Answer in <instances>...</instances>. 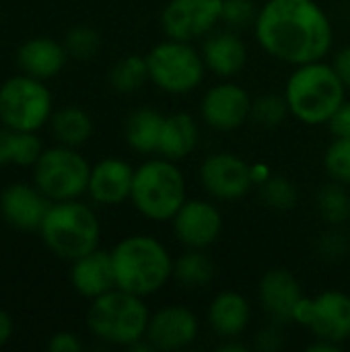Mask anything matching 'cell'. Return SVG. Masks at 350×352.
<instances>
[{"label":"cell","instance_id":"1","mask_svg":"<svg viewBox=\"0 0 350 352\" xmlns=\"http://www.w3.org/2000/svg\"><path fill=\"white\" fill-rule=\"evenodd\" d=\"M260 47L291 66L326 60L334 45V27L316 0H268L256 16Z\"/></svg>","mask_w":350,"mask_h":352},{"label":"cell","instance_id":"2","mask_svg":"<svg viewBox=\"0 0 350 352\" xmlns=\"http://www.w3.org/2000/svg\"><path fill=\"white\" fill-rule=\"evenodd\" d=\"M116 287L138 297L159 293L173 278V258L151 235H128L111 250Z\"/></svg>","mask_w":350,"mask_h":352},{"label":"cell","instance_id":"3","mask_svg":"<svg viewBox=\"0 0 350 352\" xmlns=\"http://www.w3.org/2000/svg\"><path fill=\"white\" fill-rule=\"evenodd\" d=\"M285 99L291 116L301 124L322 126L328 124L334 111L344 103L347 87L334 64L318 60L295 66L285 87Z\"/></svg>","mask_w":350,"mask_h":352},{"label":"cell","instance_id":"4","mask_svg":"<svg viewBox=\"0 0 350 352\" xmlns=\"http://www.w3.org/2000/svg\"><path fill=\"white\" fill-rule=\"evenodd\" d=\"M37 233L56 258L74 262L99 248L101 223L97 212L76 198L52 202Z\"/></svg>","mask_w":350,"mask_h":352},{"label":"cell","instance_id":"5","mask_svg":"<svg viewBox=\"0 0 350 352\" xmlns=\"http://www.w3.org/2000/svg\"><path fill=\"white\" fill-rule=\"evenodd\" d=\"M149 320L151 311L144 303V297L132 295L118 287L93 299L87 309L89 332L97 340L111 346L130 349L134 342L142 340Z\"/></svg>","mask_w":350,"mask_h":352},{"label":"cell","instance_id":"6","mask_svg":"<svg viewBox=\"0 0 350 352\" xmlns=\"http://www.w3.org/2000/svg\"><path fill=\"white\" fill-rule=\"evenodd\" d=\"M186 200V177L175 161L155 157L134 169L130 202L144 219L171 221Z\"/></svg>","mask_w":350,"mask_h":352},{"label":"cell","instance_id":"7","mask_svg":"<svg viewBox=\"0 0 350 352\" xmlns=\"http://www.w3.org/2000/svg\"><path fill=\"white\" fill-rule=\"evenodd\" d=\"M54 97L45 80L12 74L0 82V124L17 132H39L50 124Z\"/></svg>","mask_w":350,"mask_h":352},{"label":"cell","instance_id":"8","mask_svg":"<svg viewBox=\"0 0 350 352\" xmlns=\"http://www.w3.org/2000/svg\"><path fill=\"white\" fill-rule=\"evenodd\" d=\"M91 163L74 146L56 144L43 148L31 167V182L52 202L76 200L87 194Z\"/></svg>","mask_w":350,"mask_h":352},{"label":"cell","instance_id":"9","mask_svg":"<svg viewBox=\"0 0 350 352\" xmlns=\"http://www.w3.org/2000/svg\"><path fill=\"white\" fill-rule=\"evenodd\" d=\"M149 80L169 95H188L196 91L206 72L202 54L190 41L165 39L146 56Z\"/></svg>","mask_w":350,"mask_h":352},{"label":"cell","instance_id":"10","mask_svg":"<svg viewBox=\"0 0 350 352\" xmlns=\"http://www.w3.org/2000/svg\"><path fill=\"white\" fill-rule=\"evenodd\" d=\"M295 322L309 328L314 338L344 344L350 338V297L342 291H324L316 299H303Z\"/></svg>","mask_w":350,"mask_h":352},{"label":"cell","instance_id":"11","mask_svg":"<svg viewBox=\"0 0 350 352\" xmlns=\"http://www.w3.org/2000/svg\"><path fill=\"white\" fill-rule=\"evenodd\" d=\"M223 0H169L161 12V29L169 39L194 41L215 31Z\"/></svg>","mask_w":350,"mask_h":352},{"label":"cell","instance_id":"12","mask_svg":"<svg viewBox=\"0 0 350 352\" xmlns=\"http://www.w3.org/2000/svg\"><path fill=\"white\" fill-rule=\"evenodd\" d=\"M200 184L217 200H239L254 184L252 165L233 153H215L200 165Z\"/></svg>","mask_w":350,"mask_h":352},{"label":"cell","instance_id":"13","mask_svg":"<svg viewBox=\"0 0 350 352\" xmlns=\"http://www.w3.org/2000/svg\"><path fill=\"white\" fill-rule=\"evenodd\" d=\"M52 200L31 182H12L0 192V219L14 231L37 233Z\"/></svg>","mask_w":350,"mask_h":352},{"label":"cell","instance_id":"14","mask_svg":"<svg viewBox=\"0 0 350 352\" xmlns=\"http://www.w3.org/2000/svg\"><path fill=\"white\" fill-rule=\"evenodd\" d=\"M254 99L237 82H219L210 87L200 103L202 120L221 132L241 128L252 118Z\"/></svg>","mask_w":350,"mask_h":352},{"label":"cell","instance_id":"15","mask_svg":"<svg viewBox=\"0 0 350 352\" xmlns=\"http://www.w3.org/2000/svg\"><path fill=\"white\" fill-rule=\"evenodd\" d=\"M171 223L177 241L190 250L210 248L223 231L221 210L206 200H186Z\"/></svg>","mask_w":350,"mask_h":352},{"label":"cell","instance_id":"16","mask_svg":"<svg viewBox=\"0 0 350 352\" xmlns=\"http://www.w3.org/2000/svg\"><path fill=\"white\" fill-rule=\"evenodd\" d=\"M303 299L305 295L301 283L285 268L268 270L258 285V301L266 316L278 326L295 322Z\"/></svg>","mask_w":350,"mask_h":352},{"label":"cell","instance_id":"17","mask_svg":"<svg viewBox=\"0 0 350 352\" xmlns=\"http://www.w3.org/2000/svg\"><path fill=\"white\" fill-rule=\"evenodd\" d=\"M198 336V318L184 305H167L151 314L144 338L155 351L188 349Z\"/></svg>","mask_w":350,"mask_h":352},{"label":"cell","instance_id":"18","mask_svg":"<svg viewBox=\"0 0 350 352\" xmlns=\"http://www.w3.org/2000/svg\"><path fill=\"white\" fill-rule=\"evenodd\" d=\"M134 182V167L118 157L101 159L91 167L89 198L99 206H120L130 200Z\"/></svg>","mask_w":350,"mask_h":352},{"label":"cell","instance_id":"19","mask_svg":"<svg viewBox=\"0 0 350 352\" xmlns=\"http://www.w3.org/2000/svg\"><path fill=\"white\" fill-rule=\"evenodd\" d=\"M68 60L70 58L64 43L50 35H35L25 39L14 54L17 68L23 74H29L45 82L56 78L64 70Z\"/></svg>","mask_w":350,"mask_h":352},{"label":"cell","instance_id":"20","mask_svg":"<svg viewBox=\"0 0 350 352\" xmlns=\"http://www.w3.org/2000/svg\"><path fill=\"white\" fill-rule=\"evenodd\" d=\"M70 285L83 299H97L111 289H116V274L111 264V252L107 250H93L87 256L70 262Z\"/></svg>","mask_w":350,"mask_h":352},{"label":"cell","instance_id":"21","mask_svg":"<svg viewBox=\"0 0 350 352\" xmlns=\"http://www.w3.org/2000/svg\"><path fill=\"white\" fill-rule=\"evenodd\" d=\"M202 60L206 64V70L215 72L221 78H233L248 64V47L237 31H217L204 39Z\"/></svg>","mask_w":350,"mask_h":352},{"label":"cell","instance_id":"22","mask_svg":"<svg viewBox=\"0 0 350 352\" xmlns=\"http://www.w3.org/2000/svg\"><path fill=\"white\" fill-rule=\"evenodd\" d=\"M252 320V307L250 301L235 291H223L219 293L208 307V324L212 332L227 340V338H239Z\"/></svg>","mask_w":350,"mask_h":352},{"label":"cell","instance_id":"23","mask_svg":"<svg viewBox=\"0 0 350 352\" xmlns=\"http://www.w3.org/2000/svg\"><path fill=\"white\" fill-rule=\"evenodd\" d=\"M198 140H200V128L190 113L179 111V113L165 116L157 155L169 161H182L190 153H194Z\"/></svg>","mask_w":350,"mask_h":352},{"label":"cell","instance_id":"24","mask_svg":"<svg viewBox=\"0 0 350 352\" xmlns=\"http://www.w3.org/2000/svg\"><path fill=\"white\" fill-rule=\"evenodd\" d=\"M165 116L159 113L153 107H140L134 109L126 120V142L132 151L140 155H153L159 151V140L163 132Z\"/></svg>","mask_w":350,"mask_h":352},{"label":"cell","instance_id":"25","mask_svg":"<svg viewBox=\"0 0 350 352\" xmlns=\"http://www.w3.org/2000/svg\"><path fill=\"white\" fill-rule=\"evenodd\" d=\"M43 148L39 132H17L0 124V167H33Z\"/></svg>","mask_w":350,"mask_h":352},{"label":"cell","instance_id":"26","mask_svg":"<svg viewBox=\"0 0 350 352\" xmlns=\"http://www.w3.org/2000/svg\"><path fill=\"white\" fill-rule=\"evenodd\" d=\"M50 130L58 144L66 146H83L93 136V120L78 105H64L54 109L50 118Z\"/></svg>","mask_w":350,"mask_h":352},{"label":"cell","instance_id":"27","mask_svg":"<svg viewBox=\"0 0 350 352\" xmlns=\"http://www.w3.org/2000/svg\"><path fill=\"white\" fill-rule=\"evenodd\" d=\"M215 278V264L204 250H190L173 260V280L186 289L206 287Z\"/></svg>","mask_w":350,"mask_h":352},{"label":"cell","instance_id":"28","mask_svg":"<svg viewBox=\"0 0 350 352\" xmlns=\"http://www.w3.org/2000/svg\"><path fill=\"white\" fill-rule=\"evenodd\" d=\"M349 186L340 182H330L320 188L316 196V208L328 227H342L350 221V192Z\"/></svg>","mask_w":350,"mask_h":352},{"label":"cell","instance_id":"29","mask_svg":"<svg viewBox=\"0 0 350 352\" xmlns=\"http://www.w3.org/2000/svg\"><path fill=\"white\" fill-rule=\"evenodd\" d=\"M149 80V66L144 56H124L109 70V85L120 95H132Z\"/></svg>","mask_w":350,"mask_h":352},{"label":"cell","instance_id":"30","mask_svg":"<svg viewBox=\"0 0 350 352\" xmlns=\"http://www.w3.org/2000/svg\"><path fill=\"white\" fill-rule=\"evenodd\" d=\"M258 192H260V200L264 202V206L278 210V212L293 210L299 202V188L291 179L281 177V175H274V177L270 175L266 182L258 186Z\"/></svg>","mask_w":350,"mask_h":352},{"label":"cell","instance_id":"31","mask_svg":"<svg viewBox=\"0 0 350 352\" xmlns=\"http://www.w3.org/2000/svg\"><path fill=\"white\" fill-rule=\"evenodd\" d=\"M62 43H64L70 60L89 62L101 50V35L89 25H76V27L66 31Z\"/></svg>","mask_w":350,"mask_h":352},{"label":"cell","instance_id":"32","mask_svg":"<svg viewBox=\"0 0 350 352\" xmlns=\"http://www.w3.org/2000/svg\"><path fill=\"white\" fill-rule=\"evenodd\" d=\"M291 116L289 103L285 95L266 93L254 99L252 103V120L262 128H276Z\"/></svg>","mask_w":350,"mask_h":352},{"label":"cell","instance_id":"33","mask_svg":"<svg viewBox=\"0 0 350 352\" xmlns=\"http://www.w3.org/2000/svg\"><path fill=\"white\" fill-rule=\"evenodd\" d=\"M324 167L334 182L350 186V136L334 138V142L326 148Z\"/></svg>","mask_w":350,"mask_h":352},{"label":"cell","instance_id":"34","mask_svg":"<svg viewBox=\"0 0 350 352\" xmlns=\"http://www.w3.org/2000/svg\"><path fill=\"white\" fill-rule=\"evenodd\" d=\"M256 16H258V8L254 0H223L221 21L229 29L233 31L245 29L256 23Z\"/></svg>","mask_w":350,"mask_h":352},{"label":"cell","instance_id":"35","mask_svg":"<svg viewBox=\"0 0 350 352\" xmlns=\"http://www.w3.org/2000/svg\"><path fill=\"white\" fill-rule=\"evenodd\" d=\"M350 250V235L342 231V227H330L318 241V252L328 262L342 260Z\"/></svg>","mask_w":350,"mask_h":352},{"label":"cell","instance_id":"36","mask_svg":"<svg viewBox=\"0 0 350 352\" xmlns=\"http://www.w3.org/2000/svg\"><path fill=\"white\" fill-rule=\"evenodd\" d=\"M283 344H285L283 334H281V330H278V324H274V322H272L270 326L262 328V330L256 334V338H254V346L262 352L281 351Z\"/></svg>","mask_w":350,"mask_h":352},{"label":"cell","instance_id":"37","mask_svg":"<svg viewBox=\"0 0 350 352\" xmlns=\"http://www.w3.org/2000/svg\"><path fill=\"white\" fill-rule=\"evenodd\" d=\"M83 340L68 330H60L50 336L47 340V351L50 352H78L83 351Z\"/></svg>","mask_w":350,"mask_h":352},{"label":"cell","instance_id":"38","mask_svg":"<svg viewBox=\"0 0 350 352\" xmlns=\"http://www.w3.org/2000/svg\"><path fill=\"white\" fill-rule=\"evenodd\" d=\"M328 128L334 134V138L350 136V101L344 99V103L334 111V116L328 122Z\"/></svg>","mask_w":350,"mask_h":352},{"label":"cell","instance_id":"39","mask_svg":"<svg viewBox=\"0 0 350 352\" xmlns=\"http://www.w3.org/2000/svg\"><path fill=\"white\" fill-rule=\"evenodd\" d=\"M334 68L338 72V76L342 78L344 87L350 89V45H347L344 50H340L334 58Z\"/></svg>","mask_w":350,"mask_h":352},{"label":"cell","instance_id":"40","mask_svg":"<svg viewBox=\"0 0 350 352\" xmlns=\"http://www.w3.org/2000/svg\"><path fill=\"white\" fill-rule=\"evenodd\" d=\"M12 334H14V320L6 309L0 307V349H4L12 340Z\"/></svg>","mask_w":350,"mask_h":352},{"label":"cell","instance_id":"41","mask_svg":"<svg viewBox=\"0 0 350 352\" xmlns=\"http://www.w3.org/2000/svg\"><path fill=\"white\" fill-rule=\"evenodd\" d=\"M340 349H342V344H336V342H330V340H322V338H316V342L307 346L309 352H338Z\"/></svg>","mask_w":350,"mask_h":352},{"label":"cell","instance_id":"42","mask_svg":"<svg viewBox=\"0 0 350 352\" xmlns=\"http://www.w3.org/2000/svg\"><path fill=\"white\" fill-rule=\"evenodd\" d=\"M217 351H221V352H245L248 351V346L245 344H239L237 342V338H227L223 344H219L217 346Z\"/></svg>","mask_w":350,"mask_h":352},{"label":"cell","instance_id":"43","mask_svg":"<svg viewBox=\"0 0 350 352\" xmlns=\"http://www.w3.org/2000/svg\"><path fill=\"white\" fill-rule=\"evenodd\" d=\"M252 177H254V184H262V182H266L268 177H270V173H268V167L266 165H252Z\"/></svg>","mask_w":350,"mask_h":352}]
</instances>
